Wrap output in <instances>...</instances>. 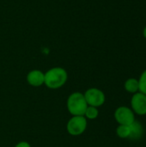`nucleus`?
Segmentation results:
<instances>
[{
	"instance_id": "obj_1",
	"label": "nucleus",
	"mask_w": 146,
	"mask_h": 147,
	"mask_svg": "<svg viewBox=\"0 0 146 147\" xmlns=\"http://www.w3.org/2000/svg\"><path fill=\"white\" fill-rule=\"evenodd\" d=\"M68 79V73L62 67H53L45 73L44 84L52 90L63 87Z\"/></svg>"
},
{
	"instance_id": "obj_2",
	"label": "nucleus",
	"mask_w": 146,
	"mask_h": 147,
	"mask_svg": "<svg viewBox=\"0 0 146 147\" xmlns=\"http://www.w3.org/2000/svg\"><path fill=\"white\" fill-rule=\"evenodd\" d=\"M67 109L72 116H81L84 115L85 110L89 106L85 100L84 95L81 92L71 93L66 102Z\"/></svg>"
},
{
	"instance_id": "obj_3",
	"label": "nucleus",
	"mask_w": 146,
	"mask_h": 147,
	"mask_svg": "<svg viewBox=\"0 0 146 147\" xmlns=\"http://www.w3.org/2000/svg\"><path fill=\"white\" fill-rule=\"evenodd\" d=\"M88 126L87 119L83 116H72L67 122L66 130L70 135L79 136L82 135Z\"/></svg>"
},
{
	"instance_id": "obj_4",
	"label": "nucleus",
	"mask_w": 146,
	"mask_h": 147,
	"mask_svg": "<svg viewBox=\"0 0 146 147\" xmlns=\"http://www.w3.org/2000/svg\"><path fill=\"white\" fill-rule=\"evenodd\" d=\"M84 97L89 106L99 108L105 103L106 96L104 92L97 88H90L88 89L84 93Z\"/></svg>"
},
{
	"instance_id": "obj_5",
	"label": "nucleus",
	"mask_w": 146,
	"mask_h": 147,
	"mask_svg": "<svg viewBox=\"0 0 146 147\" xmlns=\"http://www.w3.org/2000/svg\"><path fill=\"white\" fill-rule=\"evenodd\" d=\"M114 119L119 125L129 126L135 121V114L131 108L120 106L114 111Z\"/></svg>"
},
{
	"instance_id": "obj_6",
	"label": "nucleus",
	"mask_w": 146,
	"mask_h": 147,
	"mask_svg": "<svg viewBox=\"0 0 146 147\" xmlns=\"http://www.w3.org/2000/svg\"><path fill=\"white\" fill-rule=\"evenodd\" d=\"M131 109L135 115H146V95L141 92L133 94L131 99Z\"/></svg>"
},
{
	"instance_id": "obj_7",
	"label": "nucleus",
	"mask_w": 146,
	"mask_h": 147,
	"mask_svg": "<svg viewBox=\"0 0 146 147\" xmlns=\"http://www.w3.org/2000/svg\"><path fill=\"white\" fill-rule=\"evenodd\" d=\"M27 82L33 87H40L45 82V73L40 70H32L27 75Z\"/></svg>"
},
{
	"instance_id": "obj_8",
	"label": "nucleus",
	"mask_w": 146,
	"mask_h": 147,
	"mask_svg": "<svg viewBox=\"0 0 146 147\" xmlns=\"http://www.w3.org/2000/svg\"><path fill=\"white\" fill-rule=\"evenodd\" d=\"M131 127V135H130V140H138L140 138H142L143 134H144V128L143 126L140 122H139L138 121H134V122H133L130 125Z\"/></svg>"
},
{
	"instance_id": "obj_9",
	"label": "nucleus",
	"mask_w": 146,
	"mask_h": 147,
	"mask_svg": "<svg viewBox=\"0 0 146 147\" xmlns=\"http://www.w3.org/2000/svg\"><path fill=\"white\" fill-rule=\"evenodd\" d=\"M124 88L126 92L130 94H135L137 92H139V79L134 78H130L126 80L124 84Z\"/></svg>"
},
{
	"instance_id": "obj_10",
	"label": "nucleus",
	"mask_w": 146,
	"mask_h": 147,
	"mask_svg": "<svg viewBox=\"0 0 146 147\" xmlns=\"http://www.w3.org/2000/svg\"><path fill=\"white\" fill-rule=\"evenodd\" d=\"M116 134L120 139H129L131 135V127L126 125H119L116 128Z\"/></svg>"
},
{
	"instance_id": "obj_11",
	"label": "nucleus",
	"mask_w": 146,
	"mask_h": 147,
	"mask_svg": "<svg viewBox=\"0 0 146 147\" xmlns=\"http://www.w3.org/2000/svg\"><path fill=\"white\" fill-rule=\"evenodd\" d=\"M99 115V110L98 108L92 107V106H88L85 113H84V117L88 120H95L98 117Z\"/></svg>"
},
{
	"instance_id": "obj_12",
	"label": "nucleus",
	"mask_w": 146,
	"mask_h": 147,
	"mask_svg": "<svg viewBox=\"0 0 146 147\" xmlns=\"http://www.w3.org/2000/svg\"><path fill=\"white\" fill-rule=\"evenodd\" d=\"M139 92L146 95V70H145L139 78Z\"/></svg>"
},
{
	"instance_id": "obj_13",
	"label": "nucleus",
	"mask_w": 146,
	"mask_h": 147,
	"mask_svg": "<svg viewBox=\"0 0 146 147\" xmlns=\"http://www.w3.org/2000/svg\"><path fill=\"white\" fill-rule=\"evenodd\" d=\"M15 147H31V146L27 141H21L18 144H16V146Z\"/></svg>"
},
{
	"instance_id": "obj_14",
	"label": "nucleus",
	"mask_w": 146,
	"mask_h": 147,
	"mask_svg": "<svg viewBox=\"0 0 146 147\" xmlns=\"http://www.w3.org/2000/svg\"><path fill=\"white\" fill-rule=\"evenodd\" d=\"M143 36L146 39V26L144 28V29H143Z\"/></svg>"
}]
</instances>
